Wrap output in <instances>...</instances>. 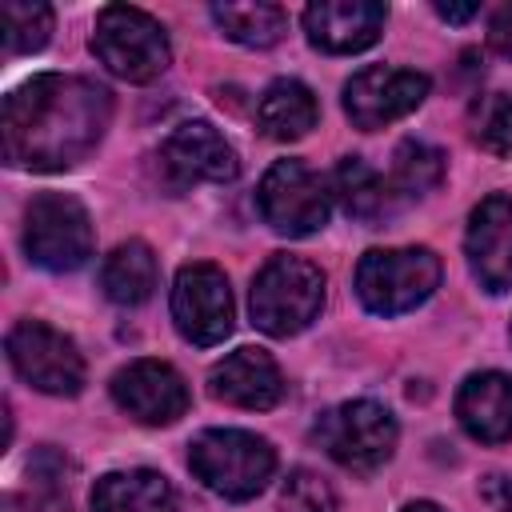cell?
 Listing matches in <instances>:
<instances>
[{"label": "cell", "instance_id": "6da1fadb", "mask_svg": "<svg viewBox=\"0 0 512 512\" xmlns=\"http://www.w3.org/2000/svg\"><path fill=\"white\" fill-rule=\"evenodd\" d=\"M112 120V92L88 76L44 72L4 96V160L28 172H64L80 164Z\"/></svg>", "mask_w": 512, "mask_h": 512}, {"label": "cell", "instance_id": "7a4b0ae2", "mask_svg": "<svg viewBox=\"0 0 512 512\" xmlns=\"http://www.w3.org/2000/svg\"><path fill=\"white\" fill-rule=\"evenodd\" d=\"M188 468H192V476L208 492H216L224 500H252L272 480L276 452L256 432H244V428H204L188 444Z\"/></svg>", "mask_w": 512, "mask_h": 512}, {"label": "cell", "instance_id": "3957f363", "mask_svg": "<svg viewBox=\"0 0 512 512\" xmlns=\"http://www.w3.org/2000/svg\"><path fill=\"white\" fill-rule=\"evenodd\" d=\"M248 308L260 332L288 340L304 332L324 308V272L304 256H272L248 292Z\"/></svg>", "mask_w": 512, "mask_h": 512}, {"label": "cell", "instance_id": "277c9868", "mask_svg": "<svg viewBox=\"0 0 512 512\" xmlns=\"http://www.w3.org/2000/svg\"><path fill=\"white\" fill-rule=\"evenodd\" d=\"M92 52L112 76L128 84H152L172 64V44L164 24L144 8H128V4L100 8L92 24Z\"/></svg>", "mask_w": 512, "mask_h": 512}, {"label": "cell", "instance_id": "5b68a950", "mask_svg": "<svg viewBox=\"0 0 512 512\" xmlns=\"http://www.w3.org/2000/svg\"><path fill=\"white\" fill-rule=\"evenodd\" d=\"M440 288V256L432 248H372L356 264V296L376 316L420 308Z\"/></svg>", "mask_w": 512, "mask_h": 512}, {"label": "cell", "instance_id": "8992f818", "mask_svg": "<svg viewBox=\"0 0 512 512\" xmlns=\"http://www.w3.org/2000/svg\"><path fill=\"white\" fill-rule=\"evenodd\" d=\"M316 440L340 468H348L356 476H372L376 468H384L392 460L400 428L384 404L344 400L316 420Z\"/></svg>", "mask_w": 512, "mask_h": 512}, {"label": "cell", "instance_id": "52a82bcc", "mask_svg": "<svg viewBox=\"0 0 512 512\" xmlns=\"http://www.w3.org/2000/svg\"><path fill=\"white\" fill-rule=\"evenodd\" d=\"M24 252L44 272H76L92 256L88 208L68 192H40L24 208Z\"/></svg>", "mask_w": 512, "mask_h": 512}, {"label": "cell", "instance_id": "ba28073f", "mask_svg": "<svg viewBox=\"0 0 512 512\" xmlns=\"http://www.w3.org/2000/svg\"><path fill=\"white\" fill-rule=\"evenodd\" d=\"M256 208L272 232L296 240V236H312L328 224L332 200H328L324 180L308 164L276 160L256 188Z\"/></svg>", "mask_w": 512, "mask_h": 512}, {"label": "cell", "instance_id": "9c48e42d", "mask_svg": "<svg viewBox=\"0 0 512 512\" xmlns=\"http://www.w3.org/2000/svg\"><path fill=\"white\" fill-rule=\"evenodd\" d=\"M8 360L16 376L48 396H76L84 388V356L72 336L44 320H20L8 332Z\"/></svg>", "mask_w": 512, "mask_h": 512}, {"label": "cell", "instance_id": "30bf717a", "mask_svg": "<svg viewBox=\"0 0 512 512\" xmlns=\"http://www.w3.org/2000/svg\"><path fill=\"white\" fill-rule=\"evenodd\" d=\"M432 80L424 72L412 68H360L348 84H344V116L352 120V128L360 132H376L392 120H404L408 112H416L428 96Z\"/></svg>", "mask_w": 512, "mask_h": 512}, {"label": "cell", "instance_id": "8fae6325", "mask_svg": "<svg viewBox=\"0 0 512 512\" xmlns=\"http://www.w3.org/2000/svg\"><path fill=\"white\" fill-rule=\"evenodd\" d=\"M172 320L188 344L212 348L232 332V288L216 264H184L172 284Z\"/></svg>", "mask_w": 512, "mask_h": 512}, {"label": "cell", "instance_id": "7c38bea8", "mask_svg": "<svg viewBox=\"0 0 512 512\" xmlns=\"http://www.w3.org/2000/svg\"><path fill=\"white\" fill-rule=\"evenodd\" d=\"M160 168L176 188L188 184H232L240 176V160L232 144L208 124V120H188L176 124L164 144H160Z\"/></svg>", "mask_w": 512, "mask_h": 512}, {"label": "cell", "instance_id": "4fadbf2b", "mask_svg": "<svg viewBox=\"0 0 512 512\" xmlns=\"http://www.w3.org/2000/svg\"><path fill=\"white\" fill-rule=\"evenodd\" d=\"M112 400L136 424L164 428L188 412V384L164 360H132L112 376Z\"/></svg>", "mask_w": 512, "mask_h": 512}, {"label": "cell", "instance_id": "5bb4252c", "mask_svg": "<svg viewBox=\"0 0 512 512\" xmlns=\"http://www.w3.org/2000/svg\"><path fill=\"white\" fill-rule=\"evenodd\" d=\"M468 268L484 292L500 296L512 288V196H484L468 216L464 236Z\"/></svg>", "mask_w": 512, "mask_h": 512}, {"label": "cell", "instance_id": "9a60e30c", "mask_svg": "<svg viewBox=\"0 0 512 512\" xmlns=\"http://www.w3.org/2000/svg\"><path fill=\"white\" fill-rule=\"evenodd\" d=\"M388 8L376 0H316L304 8L308 44L332 56L364 52L380 40Z\"/></svg>", "mask_w": 512, "mask_h": 512}, {"label": "cell", "instance_id": "2e32d148", "mask_svg": "<svg viewBox=\"0 0 512 512\" xmlns=\"http://www.w3.org/2000/svg\"><path fill=\"white\" fill-rule=\"evenodd\" d=\"M208 388H212L216 400H224L232 408H248V412H264V408H276L284 400L280 364L264 348H236V352H228L212 368Z\"/></svg>", "mask_w": 512, "mask_h": 512}, {"label": "cell", "instance_id": "e0dca14e", "mask_svg": "<svg viewBox=\"0 0 512 512\" xmlns=\"http://www.w3.org/2000/svg\"><path fill=\"white\" fill-rule=\"evenodd\" d=\"M456 420L480 444L512 440V376L472 372L456 392Z\"/></svg>", "mask_w": 512, "mask_h": 512}, {"label": "cell", "instance_id": "ac0fdd59", "mask_svg": "<svg viewBox=\"0 0 512 512\" xmlns=\"http://www.w3.org/2000/svg\"><path fill=\"white\" fill-rule=\"evenodd\" d=\"M92 512H176V492L152 468L108 472L92 484Z\"/></svg>", "mask_w": 512, "mask_h": 512}, {"label": "cell", "instance_id": "d6986e66", "mask_svg": "<svg viewBox=\"0 0 512 512\" xmlns=\"http://www.w3.org/2000/svg\"><path fill=\"white\" fill-rule=\"evenodd\" d=\"M160 268H156V252L144 240H124L104 256L100 268V288L112 304L120 308H136L156 292Z\"/></svg>", "mask_w": 512, "mask_h": 512}, {"label": "cell", "instance_id": "ffe728a7", "mask_svg": "<svg viewBox=\"0 0 512 512\" xmlns=\"http://www.w3.org/2000/svg\"><path fill=\"white\" fill-rule=\"evenodd\" d=\"M256 120L264 128V136L272 140H300L316 128L320 120V104L312 96L308 84L300 80H272L256 104Z\"/></svg>", "mask_w": 512, "mask_h": 512}, {"label": "cell", "instance_id": "44dd1931", "mask_svg": "<svg viewBox=\"0 0 512 512\" xmlns=\"http://www.w3.org/2000/svg\"><path fill=\"white\" fill-rule=\"evenodd\" d=\"M332 184H336V196H340V208L352 216V220H360V224H380V220H388L392 216V208H396V188H392V180H384L376 168H368L360 156H344L340 164H336V176H332Z\"/></svg>", "mask_w": 512, "mask_h": 512}, {"label": "cell", "instance_id": "7402d4cb", "mask_svg": "<svg viewBox=\"0 0 512 512\" xmlns=\"http://www.w3.org/2000/svg\"><path fill=\"white\" fill-rule=\"evenodd\" d=\"M212 20L244 48H272L288 28V12L280 4H212Z\"/></svg>", "mask_w": 512, "mask_h": 512}, {"label": "cell", "instance_id": "603a6c76", "mask_svg": "<svg viewBox=\"0 0 512 512\" xmlns=\"http://www.w3.org/2000/svg\"><path fill=\"white\" fill-rule=\"evenodd\" d=\"M444 180V152L424 140H404L392 156V188L396 196H428Z\"/></svg>", "mask_w": 512, "mask_h": 512}, {"label": "cell", "instance_id": "cb8c5ba5", "mask_svg": "<svg viewBox=\"0 0 512 512\" xmlns=\"http://www.w3.org/2000/svg\"><path fill=\"white\" fill-rule=\"evenodd\" d=\"M0 32H4V48L12 56L36 52L52 36V8L40 0H4L0 4Z\"/></svg>", "mask_w": 512, "mask_h": 512}, {"label": "cell", "instance_id": "d4e9b609", "mask_svg": "<svg viewBox=\"0 0 512 512\" xmlns=\"http://www.w3.org/2000/svg\"><path fill=\"white\" fill-rule=\"evenodd\" d=\"M280 508H284V512H336L340 504H336L332 484H328L320 472L296 468V472L284 480V488H280Z\"/></svg>", "mask_w": 512, "mask_h": 512}, {"label": "cell", "instance_id": "484cf974", "mask_svg": "<svg viewBox=\"0 0 512 512\" xmlns=\"http://www.w3.org/2000/svg\"><path fill=\"white\" fill-rule=\"evenodd\" d=\"M476 140H480L488 152H496V156H512V96L492 92V96L480 104Z\"/></svg>", "mask_w": 512, "mask_h": 512}, {"label": "cell", "instance_id": "4316f807", "mask_svg": "<svg viewBox=\"0 0 512 512\" xmlns=\"http://www.w3.org/2000/svg\"><path fill=\"white\" fill-rule=\"evenodd\" d=\"M488 44H492L500 56L512 60V0L492 12V20H488Z\"/></svg>", "mask_w": 512, "mask_h": 512}, {"label": "cell", "instance_id": "83f0119b", "mask_svg": "<svg viewBox=\"0 0 512 512\" xmlns=\"http://www.w3.org/2000/svg\"><path fill=\"white\" fill-rule=\"evenodd\" d=\"M484 500L492 504V512H512V476H488Z\"/></svg>", "mask_w": 512, "mask_h": 512}, {"label": "cell", "instance_id": "f1b7e54d", "mask_svg": "<svg viewBox=\"0 0 512 512\" xmlns=\"http://www.w3.org/2000/svg\"><path fill=\"white\" fill-rule=\"evenodd\" d=\"M432 8H436V16L448 20V24H464V20L476 16V4H444V0H436Z\"/></svg>", "mask_w": 512, "mask_h": 512}, {"label": "cell", "instance_id": "f546056e", "mask_svg": "<svg viewBox=\"0 0 512 512\" xmlns=\"http://www.w3.org/2000/svg\"><path fill=\"white\" fill-rule=\"evenodd\" d=\"M404 512H444L440 504H432V500H416V504H408Z\"/></svg>", "mask_w": 512, "mask_h": 512}]
</instances>
